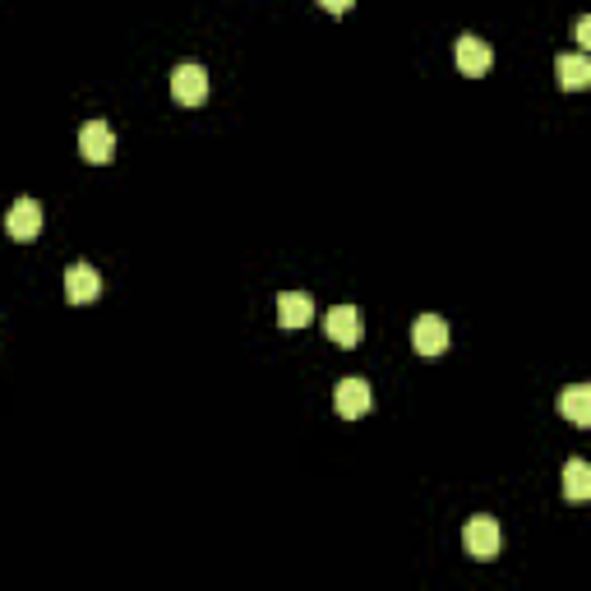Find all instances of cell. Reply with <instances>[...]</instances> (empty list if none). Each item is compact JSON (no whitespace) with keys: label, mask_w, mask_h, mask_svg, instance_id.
Instances as JSON below:
<instances>
[{"label":"cell","mask_w":591,"mask_h":591,"mask_svg":"<svg viewBox=\"0 0 591 591\" xmlns=\"http://www.w3.org/2000/svg\"><path fill=\"white\" fill-rule=\"evenodd\" d=\"M171 97L181 102V107H199L208 97V74L204 65H194V61H181L176 70H171Z\"/></svg>","instance_id":"obj_1"},{"label":"cell","mask_w":591,"mask_h":591,"mask_svg":"<svg viewBox=\"0 0 591 591\" xmlns=\"http://www.w3.org/2000/svg\"><path fill=\"white\" fill-rule=\"evenodd\" d=\"M462 545H467L471 559H481V564H490V559L499 555V522L495 518H471L467 531H462Z\"/></svg>","instance_id":"obj_2"},{"label":"cell","mask_w":591,"mask_h":591,"mask_svg":"<svg viewBox=\"0 0 591 591\" xmlns=\"http://www.w3.org/2000/svg\"><path fill=\"white\" fill-rule=\"evenodd\" d=\"M102 296V273L93 264H70L65 268V301L70 305H88Z\"/></svg>","instance_id":"obj_3"},{"label":"cell","mask_w":591,"mask_h":591,"mask_svg":"<svg viewBox=\"0 0 591 591\" xmlns=\"http://www.w3.org/2000/svg\"><path fill=\"white\" fill-rule=\"evenodd\" d=\"M411 347L421 351V356H444L448 351V324L439 314H421L416 324H411Z\"/></svg>","instance_id":"obj_4"},{"label":"cell","mask_w":591,"mask_h":591,"mask_svg":"<svg viewBox=\"0 0 591 591\" xmlns=\"http://www.w3.org/2000/svg\"><path fill=\"white\" fill-rule=\"evenodd\" d=\"M79 153H84L88 162H111V157H116V134H111V125L88 121L84 130H79Z\"/></svg>","instance_id":"obj_5"},{"label":"cell","mask_w":591,"mask_h":591,"mask_svg":"<svg viewBox=\"0 0 591 591\" xmlns=\"http://www.w3.org/2000/svg\"><path fill=\"white\" fill-rule=\"evenodd\" d=\"M490 65H495V51H490V42H481V37H458V70L467 74V79H481V74H490Z\"/></svg>","instance_id":"obj_6"},{"label":"cell","mask_w":591,"mask_h":591,"mask_svg":"<svg viewBox=\"0 0 591 591\" xmlns=\"http://www.w3.org/2000/svg\"><path fill=\"white\" fill-rule=\"evenodd\" d=\"M333 402H338V416H347V421H356V416L374 411V393H370L365 379H342L338 393H333Z\"/></svg>","instance_id":"obj_7"},{"label":"cell","mask_w":591,"mask_h":591,"mask_svg":"<svg viewBox=\"0 0 591 591\" xmlns=\"http://www.w3.org/2000/svg\"><path fill=\"white\" fill-rule=\"evenodd\" d=\"M324 328L338 347H356V342H361V314H356V305H333Z\"/></svg>","instance_id":"obj_8"},{"label":"cell","mask_w":591,"mask_h":591,"mask_svg":"<svg viewBox=\"0 0 591 591\" xmlns=\"http://www.w3.org/2000/svg\"><path fill=\"white\" fill-rule=\"evenodd\" d=\"M5 231H10L14 241H37V231H42V204L37 199H19L10 208V218H5Z\"/></svg>","instance_id":"obj_9"},{"label":"cell","mask_w":591,"mask_h":591,"mask_svg":"<svg viewBox=\"0 0 591 591\" xmlns=\"http://www.w3.org/2000/svg\"><path fill=\"white\" fill-rule=\"evenodd\" d=\"M314 319V301L305 291H282L278 296V324L282 328H305Z\"/></svg>","instance_id":"obj_10"},{"label":"cell","mask_w":591,"mask_h":591,"mask_svg":"<svg viewBox=\"0 0 591 591\" xmlns=\"http://www.w3.org/2000/svg\"><path fill=\"white\" fill-rule=\"evenodd\" d=\"M559 407H564V416H568L573 425H591V388H587V384L564 388V398H559Z\"/></svg>","instance_id":"obj_11"},{"label":"cell","mask_w":591,"mask_h":591,"mask_svg":"<svg viewBox=\"0 0 591 591\" xmlns=\"http://www.w3.org/2000/svg\"><path fill=\"white\" fill-rule=\"evenodd\" d=\"M555 70H559V84H564L568 93L591 84V61H587V56H559Z\"/></svg>","instance_id":"obj_12"},{"label":"cell","mask_w":591,"mask_h":591,"mask_svg":"<svg viewBox=\"0 0 591 591\" xmlns=\"http://www.w3.org/2000/svg\"><path fill=\"white\" fill-rule=\"evenodd\" d=\"M564 495L573 499V504H582V499H591V467L582 458H573L564 467Z\"/></svg>","instance_id":"obj_13"},{"label":"cell","mask_w":591,"mask_h":591,"mask_svg":"<svg viewBox=\"0 0 591 591\" xmlns=\"http://www.w3.org/2000/svg\"><path fill=\"white\" fill-rule=\"evenodd\" d=\"M319 10H328V14H347V10H351V0H319Z\"/></svg>","instance_id":"obj_14"},{"label":"cell","mask_w":591,"mask_h":591,"mask_svg":"<svg viewBox=\"0 0 591 591\" xmlns=\"http://www.w3.org/2000/svg\"><path fill=\"white\" fill-rule=\"evenodd\" d=\"M578 42L582 47H591V19H578Z\"/></svg>","instance_id":"obj_15"}]
</instances>
